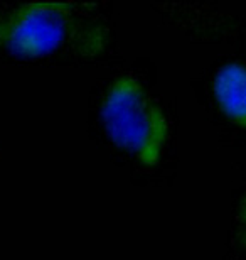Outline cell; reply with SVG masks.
Here are the masks:
<instances>
[{"instance_id": "6da1fadb", "label": "cell", "mask_w": 246, "mask_h": 260, "mask_svg": "<svg viewBox=\"0 0 246 260\" xmlns=\"http://www.w3.org/2000/svg\"><path fill=\"white\" fill-rule=\"evenodd\" d=\"M103 122L113 142L145 166L159 162L167 120L144 86L130 76L113 81L103 100Z\"/></svg>"}, {"instance_id": "3957f363", "label": "cell", "mask_w": 246, "mask_h": 260, "mask_svg": "<svg viewBox=\"0 0 246 260\" xmlns=\"http://www.w3.org/2000/svg\"><path fill=\"white\" fill-rule=\"evenodd\" d=\"M213 91L221 110L233 122L246 127V66H223L213 80Z\"/></svg>"}, {"instance_id": "7a4b0ae2", "label": "cell", "mask_w": 246, "mask_h": 260, "mask_svg": "<svg viewBox=\"0 0 246 260\" xmlns=\"http://www.w3.org/2000/svg\"><path fill=\"white\" fill-rule=\"evenodd\" d=\"M73 29L71 7L59 2H32L0 17V46L17 56H46L59 49Z\"/></svg>"}]
</instances>
